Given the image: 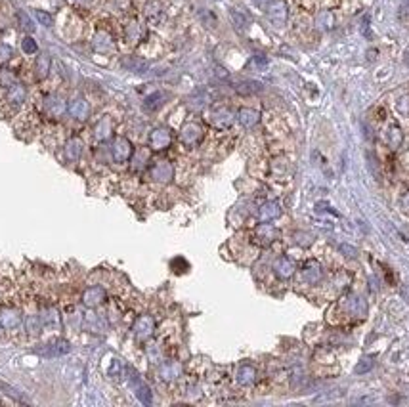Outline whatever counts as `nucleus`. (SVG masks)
<instances>
[{
	"label": "nucleus",
	"mask_w": 409,
	"mask_h": 407,
	"mask_svg": "<svg viewBox=\"0 0 409 407\" xmlns=\"http://www.w3.org/2000/svg\"><path fill=\"white\" fill-rule=\"evenodd\" d=\"M19 21H21V25H23V29H25V31H31V29H33V25H31L29 18H27L23 12H19Z\"/></svg>",
	"instance_id": "obj_5"
},
{
	"label": "nucleus",
	"mask_w": 409,
	"mask_h": 407,
	"mask_svg": "<svg viewBox=\"0 0 409 407\" xmlns=\"http://www.w3.org/2000/svg\"><path fill=\"white\" fill-rule=\"evenodd\" d=\"M23 50L27 54H35L36 52V42L33 38H25L23 40Z\"/></svg>",
	"instance_id": "obj_3"
},
{
	"label": "nucleus",
	"mask_w": 409,
	"mask_h": 407,
	"mask_svg": "<svg viewBox=\"0 0 409 407\" xmlns=\"http://www.w3.org/2000/svg\"><path fill=\"white\" fill-rule=\"evenodd\" d=\"M23 96H25V90H23V86H14V88L10 90V100H12V102H16V104H21Z\"/></svg>",
	"instance_id": "obj_1"
},
{
	"label": "nucleus",
	"mask_w": 409,
	"mask_h": 407,
	"mask_svg": "<svg viewBox=\"0 0 409 407\" xmlns=\"http://www.w3.org/2000/svg\"><path fill=\"white\" fill-rule=\"evenodd\" d=\"M36 18H38V21H40L42 25H50V23H52V18H50L48 14H44V12H36Z\"/></svg>",
	"instance_id": "obj_6"
},
{
	"label": "nucleus",
	"mask_w": 409,
	"mask_h": 407,
	"mask_svg": "<svg viewBox=\"0 0 409 407\" xmlns=\"http://www.w3.org/2000/svg\"><path fill=\"white\" fill-rule=\"evenodd\" d=\"M38 71H40V77H44V75L48 73V57H46V55H42V57L38 59Z\"/></svg>",
	"instance_id": "obj_4"
},
{
	"label": "nucleus",
	"mask_w": 409,
	"mask_h": 407,
	"mask_svg": "<svg viewBox=\"0 0 409 407\" xmlns=\"http://www.w3.org/2000/svg\"><path fill=\"white\" fill-rule=\"evenodd\" d=\"M406 61H408V63H409V52L406 54Z\"/></svg>",
	"instance_id": "obj_7"
},
{
	"label": "nucleus",
	"mask_w": 409,
	"mask_h": 407,
	"mask_svg": "<svg viewBox=\"0 0 409 407\" xmlns=\"http://www.w3.org/2000/svg\"><path fill=\"white\" fill-rule=\"evenodd\" d=\"M10 55H12V50H10V46H6V44H0V65H2V63H6V61L10 59Z\"/></svg>",
	"instance_id": "obj_2"
}]
</instances>
